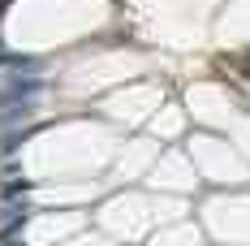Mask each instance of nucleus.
Wrapping results in <instances>:
<instances>
[{
    "instance_id": "obj_1",
    "label": "nucleus",
    "mask_w": 250,
    "mask_h": 246,
    "mask_svg": "<svg viewBox=\"0 0 250 246\" xmlns=\"http://www.w3.org/2000/svg\"><path fill=\"white\" fill-rule=\"evenodd\" d=\"M26 221H30V207H26V203H9V207L0 212V238H13V233H22Z\"/></svg>"
},
{
    "instance_id": "obj_2",
    "label": "nucleus",
    "mask_w": 250,
    "mask_h": 246,
    "mask_svg": "<svg viewBox=\"0 0 250 246\" xmlns=\"http://www.w3.org/2000/svg\"><path fill=\"white\" fill-rule=\"evenodd\" d=\"M35 95H39V78H13L0 99H35Z\"/></svg>"
},
{
    "instance_id": "obj_3",
    "label": "nucleus",
    "mask_w": 250,
    "mask_h": 246,
    "mask_svg": "<svg viewBox=\"0 0 250 246\" xmlns=\"http://www.w3.org/2000/svg\"><path fill=\"white\" fill-rule=\"evenodd\" d=\"M18 190H26V177H13V173H9V181H4V195H18Z\"/></svg>"
}]
</instances>
